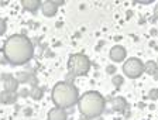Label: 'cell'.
<instances>
[{"mask_svg":"<svg viewBox=\"0 0 158 120\" xmlns=\"http://www.w3.org/2000/svg\"><path fill=\"white\" fill-rule=\"evenodd\" d=\"M6 28H7V26H6V21H4V19H0V35L6 33Z\"/></svg>","mask_w":158,"mask_h":120,"instance_id":"obj_16","label":"cell"},{"mask_svg":"<svg viewBox=\"0 0 158 120\" xmlns=\"http://www.w3.org/2000/svg\"><path fill=\"white\" fill-rule=\"evenodd\" d=\"M4 84V90H9V92H16L17 88H19V79H16L11 75H6L3 79Z\"/></svg>","mask_w":158,"mask_h":120,"instance_id":"obj_9","label":"cell"},{"mask_svg":"<svg viewBox=\"0 0 158 120\" xmlns=\"http://www.w3.org/2000/svg\"><path fill=\"white\" fill-rule=\"evenodd\" d=\"M126 106H127V103H126V99L124 97H114L112 102V107L116 110V112H123V110L126 109Z\"/></svg>","mask_w":158,"mask_h":120,"instance_id":"obj_13","label":"cell"},{"mask_svg":"<svg viewBox=\"0 0 158 120\" xmlns=\"http://www.w3.org/2000/svg\"><path fill=\"white\" fill-rule=\"evenodd\" d=\"M66 119H68V113L62 107L54 106L48 112V120H66Z\"/></svg>","mask_w":158,"mask_h":120,"instance_id":"obj_8","label":"cell"},{"mask_svg":"<svg viewBox=\"0 0 158 120\" xmlns=\"http://www.w3.org/2000/svg\"><path fill=\"white\" fill-rule=\"evenodd\" d=\"M123 84V78L122 77H118V75H116V77H113V85L114 86H120V85Z\"/></svg>","mask_w":158,"mask_h":120,"instance_id":"obj_15","label":"cell"},{"mask_svg":"<svg viewBox=\"0 0 158 120\" xmlns=\"http://www.w3.org/2000/svg\"><path fill=\"white\" fill-rule=\"evenodd\" d=\"M41 10H43V14L45 17H52L58 11V4L54 0H47V2H44L41 4Z\"/></svg>","mask_w":158,"mask_h":120,"instance_id":"obj_7","label":"cell"},{"mask_svg":"<svg viewBox=\"0 0 158 120\" xmlns=\"http://www.w3.org/2000/svg\"><path fill=\"white\" fill-rule=\"evenodd\" d=\"M52 102L55 103L56 107H62V109H69L73 107L75 105H78L79 102V90L76 89V86L68 81H62L55 84V86L52 88Z\"/></svg>","mask_w":158,"mask_h":120,"instance_id":"obj_2","label":"cell"},{"mask_svg":"<svg viewBox=\"0 0 158 120\" xmlns=\"http://www.w3.org/2000/svg\"><path fill=\"white\" fill-rule=\"evenodd\" d=\"M23 9H26L27 11H35L41 7V2L40 0H23L21 2Z\"/></svg>","mask_w":158,"mask_h":120,"instance_id":"obj_11","label":"cell"},{"mask_svg":"<svg viewBox=\"0 0 158 120\" xmlns=\"http://www.w3.org/2000/svg\"><path fill=\"white\" fill-rule=\"evenodd\" d=\"M144 72L157 78L158 77V64L155 61H148L147 64H144Z\"/></svg>","mask_w":158,"mask_h":120,"instance_id":"obj_12","label":"cell"},{"mask_svg":"<svg viewBox=\"0 0 158 120\" xmlns=\"http://www.w3.org/2000/svg\"><path fill=\"white\" fill-rule=\"evenodd\" d=\"M123 72L130 79L140 78L144 73V62L141 60H138V58H128V60L124 61Z\"/></svg>","mask_w":158,"mask_h":120,"instance_id":"obj_5","label":"cell"},{"mask_svg":"<svg viewBox=\"0 0 158 120\" xmlns=\"http://www.w3.org/2000/svg\"><path fill=\"white\" fill-rule=\"evenodd\" d=\"M90 60L82 52L72 54L68 60V69L73 77H83L90 71Z\"/></svg>","mask_w":158,"mask_h":120,"instance_id":"obj_4","label":"cell"},{"mask_svg":"<svg viewBox=\"0 0 158 120\" xmlns=\"http://www.w3.org/2000/svg\"><path fill=\"white\" fill-rule=\"evenodd\" d=\"M110 60L114 61V62H123L127 57V51H126L124 47L122 45H114V47L110 50Z\"/></svg>","mask_w":158,"mask_h":120,"instance_id":"obj_6","label":"cell"},{"mask_svg":"<svg viewBox=\"0 0 158 120\" xmlns=\"http://www.w3.org/2000/svg\"><path fill=\"white\" fill-rule=\"evenodd\" d=\"M31 96H33L35 100L41 99V97H43V90L40 89V88H33V90H31Z\"/></svg>","mask_w":158,"mask_h":120,"instance_id":"obj_14","label":"cell"},{"mask_svg":"<svg viewBox=\"0 0 158 120\" xmlns=\"http://www.w3.org/2000/svg\"><path fill=\"white\" fill-rule=\"evenodd\" d=\"M79 120H92V119H88V117H81Z\"/></svg>","mask_w":158,"mask_h":120,"instance_id":"obj_19","label":"cell"},{"mask_svg":"<svg viewBox=\"0 0 158 120\" xmlns=\"http://www.w3.org/2000/svg\"><path fill=\"white\" fill-rule=\"evenodd\" d=\"M154 17L158 20V3L155 4V7H154Z\"/></svg>","mask_w":158,"mask_h":120,"instance_id":"obj_17","label":"cell"},{"mask_svg":"<svg viewBox=\"0 0 158 120\" xmlns=\"http://www.w3.org/2000/svg\"><path fill=\"white\" fill-rule=\"evenodd\" d=\"M3 55L11 65H24L34 57V44L24 34L10 35L3 44Z\"/></svg>","mask_w":158,"mask_h":120,"instance_id":"obj_1","label":"cell"},{"mask_svg":"<svg viewBox=\"0 0 158 120\" xmlns=\"http://www.w3.org/2000/svg\"><path fill=\"white\" fill-rule=\"evenodd\" d=\"M114 71H116V68H114V67H107V72H109V73L114 72Z\"/></svg>","mask_w":158,"mask_h":120,"instance_id":"obj_18","label":"cell"},{"mask_svg":"<svg viewBox=\"0 0 158 120\" xmlns=\"http://www.w3.org/2000/svg\"><path fill=\"white\" fill-rule=\"evenodd\" d=\"M106 106V100L99 93L98 90H89L85 92L82 96H79L78 107L79 112L83 114V117L88 119H96L103 113Z\"/></svg>","mask_w":158,"mask_h":120,"instance_id":"obj_3","label":"cell"},{"mask_svg":"<svg viewBox=\"0 0 158 120\" xmlns=\"http://www.w3.org/2000/svg\"><path fill=\"white\" fill-rule=\"evenodd\" d=\"M16 100H17L16 92H9V90H3V92L0 93V102H2V103L11 105V103H16Z\"/></svg>","mask_w":158,"mask_h":120,"instance_id":"obj_10","label":"cell"}]
</instances>
